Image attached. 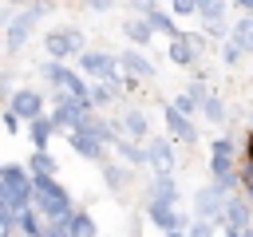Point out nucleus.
Returning <instances> with one entry per match:
<instances>
[{
  "label": "nucleus",
  "instance_id": "9d476101",
  "mask_svg": "<svg viewBox=\"0 0 253 237\" xmlns=\"http://www.w3.org/2000/svg\"><path fill=\"white\" fill-rule=\"evenodd\" d=\"M119 63L126 67V79L123 83H138V79H154V63L142 55V51H123Z\"/></svg>",
  "mask_w": 253,
  "mask_h": 237
},
{
  "label": "nucleus",
  "instance_id": "bb28decb",
  "mask_svg": "<svg viewBox=\"0 0 253 237\" xmlns=\"http://www.w3.org/2000/svg\"><path fill=\"white\" fill-rule=\"evenodd\" d=\"M198 111H202V115H206L210 122H221V118H225V111H221V99H217V95H210V99H206V103H202Z\"/></svg>",
  "mask_w": 253,
  "mask_h": 237
},
{
  "label": "nucleus",
  "instance_id": "6e6552de",
  "mask_svg": "<svg viewBox=\"0 0 253 237\" xmlns=\"http://www.w3.org/2000/svg\"><path fill=\"white\" fill-rule=\"evenodd\" d=\"M146 166L154 170V178H170L174 174V142L170 138H150L146 142Z\"/></svg>",
  "mask_w": 253,
  "mask_h": 237
},
{
  "label": "nucleus",
  "instance_id": "ddd939ff",
  "mask_svg": "<svg viewBox=\"0 0 253 237\" xmlns=\"http://www.w3.org/2000/svg\"><path fill=\"white\" fill-rule=\"evenodd\" d=\"M166 130H170L178 142H198V126H194L186 115H178L174 107H166Z\"/></svg>",
  "mask_w": 253,
  "mask_h": 237
},
{
  "label": "nucleus",
  "instance_id": "2f4dec72",
  "mask_svg": "<svg viewBox=\"0 0 253 237\" xmlns=\"http://www.w3.org/2000/svg\"><path fill=\"white\" fill-rule=\"evenodd\" d=\"M190 237H213V225L210 221H194L190 225Z\"/></svg>",
  "mask_w": 253,
  "mask_h": 237
},
{
  "label": "nucleus",
  "instance_id": "f03ea898",
  "mask_svg": "<svg viewBox=\"0 0 253 237\" xmlns=\"http://www.w3.org/2000/svg\"><path fill=\"white\" fill-rule=\"evenodd\" d=\"M0 190L12 205H28L36 198V178L28 174V166H0Z\"/></svg>",
  "mask_w": 253,
  "mask_h": 237
},
{
  "label": "nucleus",
  "instance_id": "f257e3e1",
  "mask_svg": "<svg viewBox=\"0 0 253 237\" xmlns=\"http://www.w3.org/2000/svg\"><path fill=\"white\" fill-rule=\"evenodd\" d=\"M32 209L47 221V225H67V217L75 213L71 209V198L59 182H40L36 186V198H32Z\"/></svg>",
  "mask_w": 253,
  "mask_h": 237
},
{
  "label": "nucleus",
  "instance_id": "5701e85b",
  "mask_svg": "<svg viewBox=\"0 0 253 237\" xmlns=\"http://www.w3.org/2000/svg\"><path fill=\"white\" fill-rule=\"evenodd\" d=\"M225 8H229V4H221V0H202V4H198V16H202L206 24H221Z\"/></svg>",
  "mask_w": 253,
  "mask_h": 237
},
{
  "label": "nucleus",
  "instance_id": "4c0bfd02",
  "mask_svg": "<svg viewBox=\"0 0 253 237\" xmlns=\"http://www.w3.org/2000/svg\"><path fill=\"white\" fill-rule=\"evenodd\" d=\"M245 190H249V198H253V174H245Z\"/></svg>",
  "mask_w": 253,
  "mask_h": 237
},
{
  "label": "nucleus",
  "instance_id": "aec40b11",
  "mask_svg": "<svg viewBox=\"0 0 253 237\" xmlns=\"http://www.w3.org/2000/svg\"><path fill=\"white\" fill-rule=\"evenodd\" d=\"M67 233H71V237H95L99 225H95V217H91L87 209H75V213L67 217Z\"/></svg>",
  "mask_w": 253,
  "mask_h": 237
},
{
  "label": "nucleus",
  "instance_id": "cd10ccee",
  "mask_svg": "<svg viewBox=\"0 0 253 237\" xmlns=\"http://www.w3.org/2000/svg\"><path fill=\"white\" fill-rule=\"evenodd\" d=\"M103 178H107V186H111V190H123V186H126V170H123V166H107V170H103Z\"/></svg>",
  "mask_w": 253,
  "mask_h": 237
},
{
  "label": "nucleus",
  "instance_id": "ea45409f",
  "mask_svg": "<svg viewBox=\"0 0 253 237\" xmlns=\"http://www.w3.org/2000/svg\"><path fill=\"white\" fill-rule=\"evenodd\" d=\"M162 237H182V233H162Z\"/></svg>",
  "mask_w": 253,
  "mask_h": 237
},
{
  "label": "nucleus",
  "instance_id": "0eeeda50",
  "mask_svg": "<svg viewBox=\"0 0 253 237\" xmlns=\"http://www.w3.org/2000/svg\"><path fill=\"white\" fill-rule=\"evenodd\" d=\"M249 51H253V16H245V20H237V24L229 28V43H225L221 59H225V63H237V59L249 55Z\"/></svg>",
  "mask_w": 253,
  "mask_h": 237
},
{
  "label": "nucleus",
  "instance_id": "a19ab883",
  "mask_svg": "<svg viewBox=\"0 0 253 237\" xmlns=\"http://www.w3.org/2000/svg\"><path fill=\"white\" fill-rule=\"evenodd\" d=\"M249 237H253V229H249Z\"/></svg>",
  "mask_w": 253,
  "mask_h": 237
},
{
  "label": "nucleus",
  "instance_id": "393cba45",
  "mask_svg": "<svg viewBox=\"0 0 253 237\" xmlns=\"http://www.w3.org/2000/svg\"><path fill=\"white\" fill-rule=\"evenodd\" d=\"M111 146H115L126 162H134V166H142V162H146V150H142V146H134V142H126V138H115Z\"/></svg>",
  "mask_w": 253,
  "mask_h": 237
},
{
  "label": "nucleus",
  "instance_id": "e433bc0d",
  "mask_svg": "<svg viewBox=\"0 0 253 237\" xmlns=\"http://www.w3.org/2000/svg\"><path fill=\"white\" fill-rule=\"evenodd\" d=\"M229 237H249V229H229Z\"/></svg>",
  "mask_w": 253,
  "mask_h": 237
},
{
  "label": "nucleus",
  "instance_id": "473e14b6",
  "mask_svg": "<svg viewBox=\"0 0 253 237\" xmlns=\"http://www.w3.org/2000/svg\"><path fill=\"white\" fill-rule=\"evenodd\" d=\"M174 12H178V16H194L198 4H194V0H174Z\"/></svg>",
  "mask_w": 253,
  "mask_h": 237
},
{
  "label": "nucleus",
  "instance_id": "72a5a7b5",
  "mask_svg": "<svg viewBox=\"0 0 253 237\" xmlns=\"http://www.w3.org/2000/svg\"><path fill=\"white\" fill-rule=\"evenodd\" d=\"M40 237H71V233H67V225H43Z\"/></svg>",
  "mask_w": 253,
  "mask_h": 237
},
{
  "label": "nucleus",
  "instance_id": "58836bf2",
  "mask_svg": "<svg viewBox=\"0 0 253 237\" xmlns=\"http://www.w3.org/2000/svg\"><path fill=\"white\" fill-rule=\"evenodd\" d=\"M249 166H253V134H249Z\"/></svg>",
  "mask_w": 253,
  "mask_h": 237
},
{
  "label": "nucleus",
  "instance_id": "b1692460",
  "mask_svg": "<svg viewBox=\"0 0 253 237\" xmlns=\"http://www.w3.org/2000/svg\"><path fill=\"white\" fill-rule=\"evenodd\" d=\"M51 130H55V122H51V118H36V122H32V146H36V150H43V146H47V138H51Z\"/></svg>",
  "mask_w": 253,
  "mask_h": 237
},
{
  "label": "nucleus",
  "instance_id": "f8f14e48",
  "mask_svg": "<svg viewBox=\"0 0 253 237\" xmlns=\"http://www.w3.org/2000/svg\"><path fill=\"white\" fill-rule=\"evenodd\" d=\"M150 221H154L158 229H166V233H182L186 213H182V209H174V205H150Z\"/></svg>",
  "mask_w": 253,
  "mask_h": 237
},
{
  "label": "nucleus",
  "instance_id": "20e7f679",
  "mask_svg": "<svg viewBox=\"0 0 253 237\" xmlns=\"http://www.w3.org/2000/svg\"><path fill=\"white\" fill-rule=\"evenodd\" d=\"M43 47H47L51 63H63V59H71V55H83V36H79L75 28H59V32H47Z\"/></svg>",
  "mask_w": 253,
  "mask_h": 237
},
{
  "label": "nucleus",
  "instance_id": "f704fd0d",
  "mask_svg": "<svg viewBox=\"0 0 253 237\" xmlns=\"http://www.w3.org/2000/svg\"><path fill=\"white\" fill-rule=\"evenodd\" d=\"M4 130H12V134H16V130H20V118H16V115H12V111H8V115H4Z\"/></svg>",
  "mask_w": 253,
  "mask_h": 237
},
{
  "label": "nucleus",
  "instance_id": "a878e982",
  "mask_svg": "<svg viewBox=\"0 0 253 237\" xmlns=\"http://www.w3.org/2000/svg\"><path fill=\"white\" fill-rule=\"evenodd\" d=\"M123 126H126L134 138H142V134L150 130V122H146V115H142V111H126V115H123Z\"/></svg>",
  "mask_w": 253,
  "mask_h": 237
},
{
  "label": "nucleus",
  "instance_id": "c756f323",
  "mask_svg": "<svg viewBox=\"0 0 253 237\" xmlns=\"http://www.w3.org/2000/svg\"><path fill=\"white\" fill-rule=\"evenodd\" d=\"M170 107H174V111H178V115H194V111H198V99H194V95H190V91H186V95H178V99H174V103H170Z\"/></svg>",
  "mask_w": 253,
  "mask_h": 237
},
{
  "label": "nucleus",
  "instance_id": "6ab92c4d",
  "mask_svg": "<svg viewBox=\"0 0 253 237\" xmlns=\"http://www.w3.org/2000/svg\"><path fill=\"white\" fill-rule=\"evenodd\" d=\"M142 20H146V24H150V32H166V36H170V40H174V36H178V28H174V20H170V16H166V12H158V8H154V4H142Z\"/></svg>",
  "mask_w": 253,
  "mask_h": 237
},
{
  "label": "nucleus",
  "instance_id": "4be33fe9",
  "mask_svg": "<svg viewBox=\"0 0 253 237\" xmlns=\"http://www.w3.org/2000/svg\"><path fill=\"white\" fill-rule=\"evenodd\" d=\"M123 32H126V40H130V43H142V47H146V43H150V36H154L146 20H126V24H123Z\"/></svg>",
  "mask_w": 253,
  "mask_h": 237
},
{
  "label": "nucleus",
  "instance_id": "f3484780",
  "mask_svg": "<svg viewBox=\"0 0 253 237\" xmlns=\"http://www.w3.org/2000/svg\"><path fill=\"white\" fill-rule=\"evenodd\" d=\"M221 221H225L229 229H249V201H241V198H225V213H221Z\"/></svg>",
  "mask_w": 253,
  "mask_h": 237
},
{
  "label": "nucleus",
  "instance_id": "c9c22d12",
  "mask_svg": "<svg viewBox=\"0 0 253 237\" xmlns=\"http://www.w3.org/2000/svg\"><path fill=\"white\" fill-rule=\"evenodd\" d=\"M12 229H16L12 217H0V237H12Z\"/></svg>",
  "mask_w": 253,
  "mask_h": 237
},
{
  "label": "nucleus",
  "instance_id": "9b49d317",
  "mask_svg": "<svg viewBox=\"0 0 253 237\" xmlns=\"http://www.w3.org/2000/svg\"><path fill=\"white\" fill-rule=\"evenodd\" d=\"M166 55H170V63H178V67H190L194 59H198V40L194 36H174L170 40V47H166Z\"/></svg>",
  "mask_w": 253,
  "mask_h": 237
},
{
  "label": "nucleus",
  "instance_id": "7ed1b4c3",
  "mask_svg": "<svg viewBox=\"0 0 253 237\" xmlns=\"http://www.w3.org/2000/svg\"><path fill=\"white\" fill-rule=\"evenodd\" d=\"M87 118H91V103H79V99H71V95L63 91V95H59V103H55L51 122H55V126H67V130L75 134V130H83V126H87Z\"/></svg>",
  "mask_w": 253,
  "mask_h": 237
},
{
  "label": "nucleus",
  "instance_id": "c85d7f7f",
  "mask_svg": "<svg viewBox=\"0 0 253 237\" xmlns=\"http://www.w3.org/2000/svg\"><path fill=\"white\" fill-rule=\"evenodd\" d=\"M115 95H119V87H115V83H99V87L91 91V103H111Z\"/></svg>",
  "mask_w": 253,
  "mask_h": 237
},
{
  "label": "nucleus",
  "instance_id": "4468645a",
  "mask_svg": "<svg viewBox=\"0 0 253 237\" xmlns=\"http://www.w3.org/2000/svg\"><path fill=\"white\" fill-rule=\"evenodd\" d=\"M32 28H36V16H32V12H20V16L8 24V51H20Z\"/></svg>",
  "mask_w": 253,
  "mask_h": 237
},
{
  "label": "nucleus",
  "instance_id": "412c9836",
  "mask_svg": "<svg viewBox=\"0 0 253 237\" xmlns=\"http://www.w3.org/2000/svg\"><path fill=\"white\" fill-rule=\"evenodd\" d=\"M210 174H213V186L229 190L233 186V158H213L210 162Z\"/></svg>",
  "mask_w": 253,
  "mask_h": 237
},
{
  "label": "nucleus",
  "instance_id": "a211bd4d",
  "mask_svg": "<svg viewBox=\"0 0 253 237\" xmlns=\"http://www.w3.org/2000/svg\"><path fill=\"white\" fill-rule=\"evenodd\" d=\"M71 150L83 154V158H91V162L103 158V142H99L95 134H87V130H75V134H71Z\"/></svg>",
  "mask_w": 253,
  "mask_h": 237
},
{
  "label": "nucleus",
  "instance_id": "2eb2a0df",
  "mask_svg": "<svg viewBox=\"0 0 253 237\" xmlns=\"http://www.w3.org/2000/svg\"><path fill=\"white\" fill-rule=\"evenodd\" d=\"M55 170H59V166H55V158H51L47 150H36L32 162H28V174L36 178V186H40V182H55Z\"/></svg>",
  "mask_w": 253,
  "mask_h": 237
},
{
  "label": "nucleus",
  "instance_id": "7c9ffc66",
  "mask_svg": "<svg viewBox=\"0 0 253 237\" xmlns=\"http://www.w3.org/2000/svg\"><path fill=\"white\" fill-rule=\"evenodd\" d=\"M210 150H213V158H233V142H229V138H217Z\"/></svg>",
  "mask_w": 253,
  "mask_h": 237
},
{
  "label": "nucleus",
  "instance_id": "dca6fc26",
  "mask_svg": "<svg viewBox=\"0 0 253 237\" xmlns=\"http://www.w3.org/2000/svg\"><path fill=\"white\" fill-rule=\"evenodd\" d=\"M146 198H150V205H174V201H178V186H174V178H154L150 190H146Z\"/></svg>",
  "mask_w": 253,
  "mask_h": 237
},
{
  "label": "nucleus",
  "instance_id": "1a4fd4ad",
  "mask_svg": "<svg viewBox=\"0 0 253 237\" xmlns=\"http://www.w3.org/2000/svg\"><path fill=\"white\" fill-rule=\"evenodd\" d=\"M8 111H12L16 118H32V122H36V118H43V95L24 87V91H16V95H12Z\"/></svg>",
  "mask_w": 253,
  "mask_h": 237
},
{
  "label": "nucleus",
  "instance_id": "423d86ee",
  "mask_svg": "<svg viewBox=\"0 0 253 237\" xmlns=\"http://www.w3.org/2000/svg\"><path fill=\"white\" fill-rule=\"evenodd\" d=\"M79 71L95 75L99 83H123V79H119V59L107 55V51H83V55H79Z\"/></svg>",
  "mask_w": 253,
  "mask_h": 237
},
{
  "label": "nucleus",
  "instance_id": "39448f33",
  "mask_svg": "<svg viewBox=\"0 0 253 237\" xmlns=\"http://www.w3.org/2000/svg\"><path fill=\"white\" fill-rule=\"evenodd\" d=\"M225 213V190L221 186H202L198 194H194V221H217Z\"/></svg>",
  "mask_w": 253,
  "mask_h": 237
}]
</instances>
